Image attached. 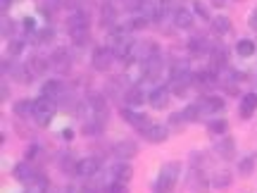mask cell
<instances>
[{"label":"cell","instance_id":"3","mask_svg":"<svg viewBox=\"0 0 257 193\" xmlns=\"http://www.w3.org/2000/svg\"><path fill=\"white\" fill-rule=\"evenodd\" d=\"M114 60H117V55L112 53L110 46L95 48V50H93V55H91V64H93V69H95V72H107L112 64H114Z\"/></svg>","mask_w":257,"mask_h":193},{"label":"cell","instance_id":"12","mask_svg":"<svg viewBox=\"0 0 257 193\" xmlns=\"http://www.w3.org/2000/svg\"><path fill=\"white\" fill-rule=\"evenodd\" d=\"M198 105H200L202 117H205V115H214V112L224 110V101H221L219 95H205V98L198 101Z\"/></svg>","mask_w":257,"mask_h":193},{"label":"cell","instance_id":"22","mask_svg":"<svg viewBox=\"0 0 257 193\" xmlns=\"http://www.w3.org/2000/svg\"><path fill=\"white\" fill-rule=\"evenodd\" d=\"M255 50H257V46L252 38H240L238 43H236V53H238L240 57H252Z\"/></svg>","mask_w":257,"mask_h":193},{"label":"cell","instance_id":"32","mask_svg":"<svg viewBox=\"0 0 257 193\" xmlns=\"http://www.w3.org/2000/svg\"><path fill=\"white\" fill-rule=\"evenodd\" d=\"M252 169H255V160H252V157H243V160L238 162V174L240 176L252 174Z\"/></svg>","mask_w":257,"mask_h":193},{"label":"cell","instance_id":"13","mask_svg":"<svg viewBox=\"0 0 257 193\" xmlns=\"http://www.w3.org/2000/svg\"><path fill=\"white\" fill-rule=\"evenodd\" d=\"M172 22H174V27H176V29H191L193 24H195V17H193L191 10L176 8L174 12H172Z\"/></svg>","mask_w":257,"mask_h":193},{"label":"cell","instance_id":"38","mask_svg":"<svg viewBox=\"0 0 257 193\" xmlns=\"http://www.w3.org/2000/svg\"><path fill=\"white\" fill-rule=\"evenodd\" d=\"M34 27H36V24H34V19L31 17L24 19V29H27V31H34Z\"/></svg>","mask_w":257,"mask_h":193},{"label":"cell","instance_id":"39","mask_svg":"<svg viewBox=\"0 0 257 193\" xmlns=\"http://www.w3.org/2000/svg\"><path fill=\"white\" fill-rule=\"evenodd\" d=\"M62 136H64V141H72V138H74V131H72V129H64Z\"/></svg>","mask_w":257,"mask_h":193},{"label":"cell","instance_id":"24","mask_svg":"<svg viewBox=\"0 0 257 193\" xmlns=\"http://www.w3.org/2000/svg\"><path fill=\"white\" fill-rule=\"evenodd\" d=\"M15 115L17 117H34V101H29V98H22V101L15 103Z\"/></svg>","mask_w":257,"mask_h":193},{"label":"cell","instance_id":"15","mask_svg":"<svg viewBox=\"0 0 257 193\" xmlns=\"http://www.w3.org/2000/svg\"><path fill=\"white\" fill-rule=\"evenodd\" d=\"M214 150H217V155L224 157V160H233V155H236V141L231 136H221L219 141H217Z\"/></svg>","mask_w":257,"mask_h":193},{"label":"cell","instance_id":"30","mask_svg":"<svg viewBox=\"0 0 257 193\" xmlns=\"http://www.w3.org/2000/svg\"><path fill=\"white\" fill-rule=\"evenodd\" d=\"M48 67H50V62L43 60V57H38V55H34L31 60H29V69H31L34 74H43Z\"/></svg>","mask_w":257,"mask_h":193},{"label":"cell","instance_id":"37","mask_svg":"<svg viewBox=\"0 0 257 193\" xmlns=\"http://www.w3.org/2000/svg\"><path fill=\"white\" fill-rule=\"evenodd\" d=\"M38 150H41V148H38V146H31V148H29V153H27V160H34V157L38 155Z\"/></svg>","mask_w":257,"mask_h":193},{"label":"cell","instance_id":"26","mask_svg":"<svg viewBox=\"0 0 257 193\" xmlns=\"http://www.w3.org/2000/svg\"><path fill=\"white\" fill-rule=\"evenodd\" d=\"M212 31H214V34H219V36L229 34V31H231V19L224 17V15L214 17V19H212Z\"/></svg>","mask_w":257,"mask_h":193},{"label":"cell","instance_id":"36","mask_svg":"<svg viewBox=\"0 0 257 193\" xmlns=\"http://www.w3.org/2000/svg\"><path fill=\"white\" fill-rule=\"evenodd\" d=\"M248 24H250V29H255L257 31V8L250 12V17H248Z\"/></svg>","mask_w":257,"mask_h":193},{"label":"cell","instance_id":"19","mask_svg":"<svg viewBox=\"0 0 257 193\" xmlns=\"http://www.w3.org/2000/svg\"><path fill=\"white\" fill-rule=\"evenodd\" d=\"M212 48L214 46H210V43H207V38L200 36V34H198V36H193L191 41H188V50L195 53V55H202V53H207V50H212Z\"/></svg>","mask_w":257,"mask_h":193},{"label":"cell","instance_id":"1","mask_svg":"<svg viewBox=\"0 0 257 193\" xmlns=\"http://www.w3.org/2000/svg\"><path fill=\"white\" fill-rule=\"evenodd\" d=\"M179 174H181V165H179V162H167V165H162L160 174H157V181H155V193H172L176 188Z\"/></svg>","mask_w":257,"mask_h":193},{"label":"cell","instance_id":"14","mask_svg":"<svg viewBox=\"0 0 257 193\" xmlns=\"http://www.w3.org/2000/svg\"><path fill=\"white\" fill-rule=\"evenodd\" d=\"M50 67L55 69V72H62L67 74L69 72V67H72V57L67 50H55L53 55H50Z\"/></svg>","mask_w":257,"mask_h":193},{"label":"cell","instance_id":"21","mask_svg":"<svg viewBox=\"0 0 257 193\" xmlns=\"http://www.w3.org/2000/svg\"><path fill=\"white\" fill-rule=\"evenodd\" d=\"M10 74L22 83H29L31 81V76H34V72L29 69V64H15V67H10Z\"/></svg>","mask_w":257,"mask_h":193},{"label":"cell","instance_id":"4","mask_svg":"<svg viewBox=\"0 0 257 193\" xmlns=\"http://www.w3.org/2000/svg\"><path fill=\"white\" fill-rule=\"evenodd\" d=\"M148 79L146 72V62H138V60H131L126 62V69H124V81H128L131 86H138V83Z\"/></svg>","mask_w":257,"mask_h":193},{"label":"cell","instance_id":"2","mask_svg":"<svg viewBox=\"0 0 257 193\" xmlns=\"http://www.w3.org/2000/svg\"><path fill=\"white\" fill-rule=\"evenodd\" d=\"M57 112V103L46 98V95H41L38 101H34V120H36L38 127H48L53 117H55Z\"/></svg>","mask_w":257,"mask_h":193},{"label":"cell","instance_id":"27","mask_svg":"<svg viewBox=\"0 0 257 193\" xmlns=\"http://www.w3.org/2000/svg\"><path fill=\"white\" fill-rule=\"evenodd\" d=\"M48 176L46 174H38L31 184H29V188H27V193H48Z\"/></svg>","mask_w":257,"mask_h":193},{"label":"cell","instance_id":"16","mask_svg":"<svg viewBox=\"0 0 257 193\" xmlns=\"http://www.w3.org/2000/svg\"><path fill=\"white\" fill-rule=\"evenodd\" d=\"M62 91H64L62 81H60V79H50V81L43 83L41 95H46V98H50V101H57V98H62Z\"/></svg>","mask_w":257,"mask_h":193},{"label":"cell","instance_id":"31","mask_svg":"<svg viewBox=\"0 0 257 193\" xmlns=\"http://www.w3.org/2000/svg\"><path fill=\"white\" fill-rule=\"evenodd\" d=\"M181 112H184V120L188 122V124H191V122H198L202 117L200 105H198V103H191V105H188L186 110H181Z\"/></svg>","mask_w":257,"mask_h":193},{"label":"cell","instance_id":"20","mask_svg":"<svg viewBox=\"0 0 257 193\" xmlns=\"http://www.w3.org/2000/svg\"><path fill=\"white\" fill-rule=\"evenodd\" d=\"M188 74H193L188 60H176L172 64V69H169V79H181V76H188Z\"/></svg>","mask_w":257,"mask_h":193},{"label":"cell","instance_id":"25","mask_svg":"<svg viewBox=\"0 0 257 193\" xmlns=\"http://www.w3.org/2000/svg\"><path fill=\"white\" fill-rule=\"evenodd\" d=\"M231 172L229 169H219V172H214V176L210 179V184L214 186V188H226V186L231 184Z\"/></svg>","mask_w":257,"mask_h":193},{"label":"cell","instance_id":"23","mask_svg":"<svg viewBox=\"0 0 257 193\" xmlns=\"http://www.w3.org/2000/svg\"><path fill=\"white\" fill-rule=\"evenodd\" d=\"M146 72H148V79H157L160 76V72H162V57H160V53L153 55L150 60H146Z\"/></svg>","mask_w":257,"mask_h":193},{"label":"cell","instance_id":"28","mask_svg":"<svg viewBox=\"0 0 257 193\" xmlns=\"http://www.w3.org/2000/svg\"><path fill=\"white\" fill-rule=\"evenodd\" d=\"M69 36H72L74 46H86V43L91 41V31H88V29H72Z\"/></svg>","mask_w":257,"mask_h":193},{"label":"cell","instance_id":"29","mask_svg":"<svg viewBox=\"0 0 257 193\" xmlns=\"http://www.w3.org/2000/svg\"><path fill=\"white\" fill-rule=\"evenodd\" d=\"M226 129H229V122L226 120H212L207 124V131L212 136H226Z\"/></svg>","mask_w":257,"mask_h":193},{"label":"cell","instance_id":"42","mask_svg":"<svg viewBox=\"0 0 257 193\" xmlns=\"http://www.w3.org/2000/svg\"><path fill=\"white\" fill-rule=\"evenodd\" d=\"M10 3H12V0H0V5H3V10L10 8Z\"/></svg>","mask_w":257,"mask_h":193},{"label":"cell","instance_id":"5","mask_svg":"<svg viewBox=\"0 0 257 193\" xmlns=\"http://www.w3.org/2000/svg\"><path fill=\"white\" fill-rule=\"evenodd\" d=\"M100 172V160L98 157H81V160H76V172L74 174L81 176V179H91Z\"/></svg>","mask_w":257,"mask_h":193},{"label":"cell","instance_id":"7","mask_svg":"<svg viewBox=\"0 0 257 193\" xmlns=\"http://www.w3.org/2000/svg\"><path fill=\"white\" fill-rule=\"evenodd\" d=\"M12 176L17 179L19 184H27L29 186L38 176V172H36V167L31 165V160H24V162L15 165V169H12Z\"/></svg>","mask_w":257,"mask_h":193},{"label":"cell","instance_id":"41","mask_svg":"<svg viewBox=\"0 0 257 193\" xmlns=\"http://www.w3.org/2000/svg\"><path fill=\"white\" fill-rule=\"evenodd\" d=\"M0 95H3V101L10 95V91H8V86H5V83H3V88H0Z\"/></svg>","mask_w":257,"mask_h":193},{"label":"cell","instance_id":"17","mask_svg":"<svg viewBox=\"0 0 257 193\" xmlns=\"http://www.w3.org/2000/svg\"><path fill=\"white\" fill-rule=\"evenodd\" d=\"M255 110H257V93H245L243 101H240V117L248 120V117L255 115Z\"/></svg>","mask_w":257,"mask_h":193},{"label":"cell","instance_id":"8","mask_svg":"<svg viewBox=\"0 0 257 193\" xmlns=\"http://www.w3.org/2000/svg\"><path fill=\"white\" fill-rule=\"evenodd\" d=\"M121 117H124V120H126L134 129H138L141 134H143V131H146V129L153 124L148 115H143V112H136L134 108H124V110H121Z\"/></svg>","mask_w":257,"mask_h":193},{"label":"cell","instance_id":"10","mask_svg":"<svg viewBox=\"0 0 257 193\" xmlns=\"http://www.w3.org/2000/svg\"><path fill=\"white\" fill-rule=\"evenodd\" d=\"M143 138L150 141V143H165L167 138H169V127L167 124H150L143 131Z\"/></svg>","mask_w":257,"mask_h":193},{"label":"cell","instance_id":"35","mask_svg":"<svg viewBox=\"0 0 257 193\" xmlns=\"http://www.w3.org/2000/svg\"><path fill=\"white\" fill-rule=\"evenodd\" d=\"M105 193H128L126 184H119V181H112L110 186H105Z\"/></svg>","mask_w":257,"mask_h":193},{"label":"cell","instance_id":"9","mask_svg":"<svg viewBox=\"0 0 257 193\" xmlns=\"http://www.w3.org/2000/svg\"><path fill=\"white\" fill-rule=\"evenodd\" d=\"M110 176H112V181L128 184V181H131V176H134V167L128 165L126 160H119V162H114V165L110 167Z\"/></svg>","mask_w":257,"mask_h":193},{"label":"cell","instance_id":"18","mask_svg":"<svg viewBox=\"0 0 257 193\" xmlns=\"http://www.w3.org/2000/svg\"><path fill=\"white\" fill-rule=\"evenodd\" d=\"M124 101H126L128 108H141L146 103V93L141 91V86H131L126 93H124Z\"/></svg>","mask_w":257,"mask_h":193},{"label":"cell","instance_id":"33","mask_svg":"<svg viewBox=\"0 0 257 193\" xmlns=\"http://www.w3.org/2000/svg\"><path fill=\"white\" fill-rule=\"evenodd\" d=\"M193 12H195V15H198V17H200V19H205V22H212L210 12H207V8L202 5L200 0H195V3H193Z\"/></svg>","mask_w":257,"mask_h":193},{"label":"cell","instance_id":"40","mask_svg":"<svg viewBox=\"0 0 257 193\" xmlns=\"http://www.w3.org/2000/svg\"><path fill=\"white\" fill-rule=\"evenodd\" d=\"M210 3L214 8H224V5H226V0H210Z\"/></svg>","mask_w":257,"mask_h":193},{"label":"cell","instance_id":"34","mask_svg":"<svg viewBox=\"0 0 257 193\" xmlns=\"http://www.w3.org/2000/svg\"><path fill=\"white\" fill-rule=\"evenodd\" d=\"M184 124H188V122L184 120V112H176V115H172V117H169V124H167V127H176V129H181Z\"/></svg>","mask_w":257,"mask_h":193},{"label":"cell","instance_id":"6","mask_svg":"<svg viewBox=\"0 0 257 193\" xmlns=\"http://www.w3.org/2000/svg\"><path fill=\"white\" fill-rule=\"evenodd\" d=\"M169 101H172L169 86H157V88H153L150 95H148V103H150L153 110H165L167 105H169Z\"/></svg>","mask_w":257,"mask_h":193},{"label":"cell","instance_id":"11","mask_svg":"<svg viewBox=\"0 0 257 193\" xmlns=\"http://www.w3.org/2000/svg\"><path fill=\"white\" fill-rule=\"evenodd\" d=\"M138 153V146L136 141H131V138H124V141H119V143H114V155L119 157V160H131V157H136Z\"/></svg>","mask_w":257,"mask_h":193}]
</instances>
